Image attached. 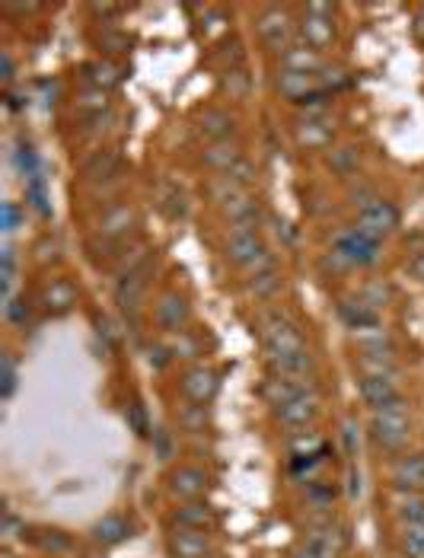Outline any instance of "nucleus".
Instances as JSON below:
<instances>
[{"mask_svg":"<svg viewBox=\"0 0 424 558\" xmlns=\"http://www.w3.org/2000/svg\"><path fill=\"white\" fill-rule=\"evenodd\" d=\"M367 438L377 450L399 457L411 440V415L409 411H371Z\"/></svg>","mask_w":424,"mask_h":558,"instance_id":"obj_1","label":"nucleus"},{"mask_svg":"<svg viewBox=\"0 0 424 558\" xmlns=\"http://www.w3.org/2000/svg\"><path fill=\"white\" fill-rule=\"evenodd\" d=\"M223 252L233 265L246 271H262L271 265L269 246L259 236V230H230L227 242H223Z\"/></svg>","mask_w":424,"mask_h":558,"instance_id":"obj_2","label":"nucleus"},{"mask_svg":"<svg viewBox=\"0 0 424 558\" xmlns=\"http://www.w3.org/2000/svg\"><path fill=\"white\" fill-rule=\"evenodd\" d=\"M380 246H383L380 240H371L367 233L351 227L335 240V246H332V259L342 262L344 269H371V265H377L380 256H383Z\"/></svg>","mask_w":424,"mask_h":558,"instance_id":"obj_3","label":"nucleus"},{"mask_svg":"<svg viewBox=\"0 0 424 558\" xmlns=\"http://www.w3.org/2000/svg\"><path fill=\"white\" fill-rule=\"evenodd\" d=\"M262 342H265V361L306 351V342H303L297 326L290 323L284 313H269V317L262 319Z\"/></svg>","mask_w":424,"mask_h":558,"instance_id":"obj_4","label":"nucleus"},{"mask_svg":"<svg viewBox=\"0 0 424 558\" xmlns=\"http://www.w3.org/2000/svg\"><path fill=\"white\" fill-rule=\"evenodd\" d=\"M344 549V536L332 526V520H319L310 524L300 543L294 545L290 558H338Z\"/></svg>","mask_w":424,"mask_h":558,"instance_id":"obj_5","label":"nucleus"},{"mask_svg":"<svg viewBox=\"0 0 424 558\" xmlns=\"http://www.w3.org/2000/svg\"><path fill=\"white\" fill-rule=\"evenodd\" d=\"M335 7L332 4H306L300 23H297V33H300L303 45H310L313 52H323L325 45L335 42Z\"/></svg>","mask_w":424,"mask_h":558,"instance_id":"obj_6","label":"nucleus"},{"mask_svg":"<svg viewBox=\"0 0 424 558\" xmlns=\"http://www.w3.org/2000/svg\"><path fill=\"white\" fill-rule=\"evenodd\" d=\"M256 35L259 42H262L265 48H271V52H287L290 45H294V35H297V26L294 20H290L287 10L281 7H269L259 14L256 20Z\"/></svg>","mask_w":424,"mask_h":558,"instance_id":"obj_7","label":"nucleus"},{"mask_svg":"<svg viewBox=\"0 0 424 558\" xmlns=\"http://www.w3.org/2000/svg\"><path fill=\"white\" fill-rule=\"evenodd\" d=\"M354 230L367 233L371 240L383 242L386 236H392L399 230V208L392 202H383V198H377L373 204H367L363 211H357Z\"/></svg>","mask_w":424,"mask_h":558,"instance_id":"obj_8","label":"nucleus"},{"mask_svg":"<svg viewBox=\"0 0 424 558\" xmlns=\"http://www.w3.org/2000/svg\"><path fill=\"white\" fill-rule=\"evenodd\" d=\"M189 317H192V307H189V300H185V294H179V290H163V294L156 297L154 323L160 326L163 332H169V336L185 332Z\"/></svg>","mask_w":424,"mask_h":558,"instance_id":"obj_9","label":"nucleus"},{"mask_svg":"<svg viewBox=\"0 0 424 558\" xmlns=\"http://www.w3.org/2000/svg\"><path fill=\"white\" fill-rule=\"evenodd\" d=\"M179 386H182L185 402L208 405L211 399L217 396V390H221V374H217L211 364H195V367H189L182 374Z\"/></svg>","mask_w":424,"mask_h":558,"instance_id":"obj_10","label":"nucleus"},{"mask_svg":"<svg viewBox=\"0 0 424 558\" xmlns=\"http://www.w3.org/2000/svg\"><path fill=\"white\" fill-rule=\"evenodd\" d=\"M208 485H211V476L195 463L175 466L166 476V491L175 501H198L208 491Z\"/></svg>","mask_w":424,"mask_h":558,"instance_id":"obj_11","label":"nucleus"},{"mask_svg":"<svg viewBox=\"0 0 424 558\" xmlns=\"http://www.w3.org/2000/svg\"><path fill=\"white\" fill-rule=\"evenodd\" d=\"M306 392H319L316 380H313V374H306V377H290V374H271L269 380L262 383V396L269 405H284L290 402V399L297 396H306Z\"/></svg>","mask_w":424,"mask_h":558,"instance_id":"obj_12","label":"nucleus"},{"mask_svg":"<svg viewBox=\"0 0 424 558\" xmlns=\"http://www.w3.org/2000/svg\"><path fill=\"white\" fill-rule=\"evenodd\" d=\"M319 411H323V399H319V392H306V396H297V399H290V402L278 405L275 418L281 428H290V434H297V430H303L306 424L316 421Z\"/></svg>","mask_w":424,"mask_h":558,"instance_id":"obj_13","label":"nucleus"},{"mask_svg":"<svg viewBox=\"0 0 424 558\" xmlns=\"http://www.w3.org/2000/svg\"><path fill=\"white\" fill-rule=\"evenodd\" d=\"M386 476L396 491H424V450H402L399 457H392Z\"/></svg>","mask_w":424,"mask_h":558,"instance_id":"obj_14","label":"nucleus"},{"mask_svg":"<svg viewBox=\"0 0 424 558\" xmlns=\"http://www.w3.org/2000/svg\"><path fill=\"white\" fill-rule=\"evenodd\" d=\"M166 552L169 558H211L214 555V543H211V533L204 530L173 526V533L166 536Z\"/></svg>","mask_w":424,"mask_h":558,"instance_id":"obj_15","label":"nucleus"},{"mask_svg":"<svg viewBox=\"0 0 424 558\" xmlns=\"http://www.w3.org/2000/svg\"><path fill=\"white\" fill-rule=\"evenodd\" d=\"M150 271H154V259H144L137 269H131L128 275H121L115 284V300L121 303V309H135L141 303L144 290L150 284Z\"/></svg>","mask_w":424,"mask_h":558,"instance_id":"obj_16","label":"nucleus"},{"mask_svg":"<svg viewBox=\"0 0 424 558\" xmlns=\"http://www.w3.org/2000/svg\"><path fill=\"white\" fill-rule=\"evenodd\" d=\"M90 536L99 545H106V549H112V545L128 543V539L135 536V524H131V517H125V514L112 511V514H106V517L96 520Z\"/></svg>","mask_w":424,"mask_h":558,"instance_id":"obj_17","label":"nucleus"},{"mask_svg":"<svg viewBox=\"0 0 424 558\" xmlns=\"http://www.w3.org/2000/svg\"><path fill=\"white\" fill-rule=\"evenodd\" d=\"M169 520H173V526H185V530H204V533H211L217 526L214 507L204 505V501H182Z\"/></svg>","mask_w":424,"mask_h":558,"instance_id":"obj_18","label":"nucleus"},{"mask_svg":"<svg viewBox=\"0 0 424 558\" xmlns=\"http://www.w3.org/2000/svg\"><path fill=\"white\" fill-rule=\"evenodd\" d=\"M357 396H361L363 405L373 411V409H383L392 399H399L402 390H399V383L392 377H361L357 380Z\"/></svg>","mask_w":424,"mask_h":558,"instance_id":"obj_19","label":"nucleus"},{"mask_svg":"<svg viewBox=\"0 0 424 558\" xmlns=\"http://www.w3.org/2000/svg\"><path fill=\"white\" fill-rule=\"evenodd\" d=\"M325 68V58L319 52H313L310 45H290L287 52H281V71H294V74H319Z\"/></svg>","mask_w":424,"mask_h":558,"instance_id":"obj_20","label":"nucleus"},{"mask_svg":"<svg viewBox=\"0 0 424 558\" xmlns=\"http://www.w3.org/2000/svg\"><path fill=\"white\" fill-rule=\"evenodd\" d=\"M338 317L344 319V326H348L351 332H363V329L380 326V309H373L371 303L363 300V297L338 303Z\"/></svg>","mask_w":424,"mask_h":558,"instance_id":"obj_21","label":"nucleus"},{"mask_svg":"<svg viewBox=\"0 0 424 558\" xmlns=\"http://www.w3.org/2000/svg\"><path fill=\"white\" fill-rule=\"evenodd\" d=\"M135 223H137V214H135V208H128V204H118V208H112V211H106V214L99 217V236L102 240H125V236L135 230Z\"/></svg>","mask_w":424,"mask_h":558,"instance_id":"obj_22","label":"nucleus"},{"mask_svg":"<svg viewBox=\"0 0 424 558\" xmlns=\"http://www.w3.org/2000/svg\"><path fill=\"white\" fill-rule=\"evenodd\" d=\"M202 160H204V166L214 169L217 175H227L242 163V150L236 141H217V144H211V147H204Z\"/></svg>","mask_w":424,"mask_h":558,"instance_id":"obj_23","label":"nucleus"},{"mask_svg":"<svg viewBox=\"0 0 424 558\" xmlns=\"http://www.w3.org/2000/svg\"><path fill=\"white\" fill-rule=\"evenodd\" d=\"M121 68L115 64V61L102 58V61H90V64H83V83H87L90 90H99V93H106V90L118 87L121 83Z\"/></svg>","mask_w":424,"mask_h":558,"instance_id":"obj_24","label":"nucleus"},{"mask_svg":"<svg viewBox=\"0 0 424 558\" xmlns=\"http://www.w3.org/2000/svg\"><path fill=\"white\" fill-rule=\"evenodd\" d=\"M77 303V290L68 278H54L45 290H42V307L52 313V317H61V313H68L71 307Z\"/></svg>","mask_w":424,"mask_h":558,"instance_id":"obj_25","label":"nucleus"},{"mask_svg":"<svg viewBox=\"0 0 424 558\" xmlns=\"http://www.w3.org/2000/svg\"><path fill=\"white\" fill-rule=\"evenodd\" d=\"M392 514H396V524L399 526L424 524V491H396Z\"/></svg>","mask_w":424,"mask_h":558,"instance_id":"obj_26","label":"nucleus"},{"mask_svg":"<svg viewBox=\"0 0 424 558\" xmlns=\"http://www.w3.org/2000/svg\"><path fill=\"white\" fill-rule=\"evenodd\" d=\"M198 131H202L211 144L227 141L230 131H233V118H230V112H223V109H208V112L198 118Z\"/></svg>","mask_w":424,"mask_h":558,"instance_id":"obj_27","label":"nucleus"},{"mask_svg":"<svg viewBox=\"0 0 424 558\" xmlns=\"http://www.w3.org/2000/svg\"><path fill=\"white\" fill-rule=\"evenodd\" d=\"M297 141L306 150L325 147L332 141V125L325 118H306L303 125H297Z\"/></svg>","mask_w":424,"mask_h":558,"instance_id":"obj_28","label":"nucleus"},{"mask_svg":"<svg viewBox=\"0 0 424 558\" xmlns=\"http://www.w3.org/2000/svg\"><path fill=\"white\" fill-rule=\"evenodd\" d=\"M325 450V440L319 438L316 430H297L287 440V453L290 457H319Z\"/></svg>","mask_w":424,"mask_h":558,"instance_id":"obj_29","label":"nucleus"},{"mask_svg":"<svg viewBox=\"0 0 424 558\" xmlns=\"http://www.w3.org/2000/svg\"><path fill=\"white\" fill-rule=\"evenodd\" d=\"M250 278H252L250 290H252L256 297H271L278 288H281V278H278L275 265H269V269H262V271H252Z\"/></svg>","mask_w":424,"mask_h":558,"instance_id":"obj_30","label":"nucleus"},{"mask_svg":"<svg viewBox=\"0 0 424 558\" xmlns=\"http://www.w3.org/2000/svg\"><path fill=\"white\" fill-rule=\"evenodd\" d=\"M357 370H361V377H399L396 364L380 361V357H357Z\"/></svg>","mask_w":424,"mask_h":558,"instance_id":"obj_31","label":"nucleus"},{"mask_svg":"<svg viewBox=\"0 0 424 558\" xmlns=\"http://www.w3.org/2000/svg\"><path fill=\"white\" fill-rule=\"evenodd\" d=\"M16 383H20V370H16V361L10 355L0 357V396L14 399Z\"/></svg>","mask_w":424,"mask_h":558,"instance_id":"obj_32","label":"nucleus"},{"mask_svg":"<svg viewBox=\"0 0 424 558\" xmlns=\"http://www.w3.org/2000/svg\"><path fill=\"white\" fill-rule=\"evenodd\" d=\"M115 163H118L115 150H99V154L83 166V173H87V179H106V175L115 169Z\"/></svg>","mask_w":424,"mask_h":558,"instance_id":"obj_33","label":"nucleus"},{"mask_svg":"<svg viewBox=\"0 0 424 558\" xmlns=\"http://www.w3.org/2000/svg\"><path fill=\"white\" fill-rule=\"evenodd\" d=\"M342 444H344V453H348V459L354 463L357 453H361V424H357L354 418H344V421H342Z\"/></svg>","mask_w":424,"mask_h":558,"instance_id":"obj_34","label":"nucleus"},{"mask_svg":"<svg viewBox=\"0 0 424 558\" xmlns=\"http://www.w3.org/2000/svg\"><path fill=\"white\" fill-rule=\"evenodd\" d=\"M402 552L411 558H424V524L402 526Z\"/></svg>","mask_w":424,"mask_h":558,"instance_id":"obj_35","label":"nucleus"},{"mask_svg":"<svg viewBox=\"0 0 424 558\" xmlns=\"http://www.w3.org/2000/svg\"><path fill=\"white\" fill-rule=\"evenodd\" d=\"M179 428L182 430H204V405H195V402H185L179 411Z\"/></svg>","mask_w":424,"mask_h":558,"instance_id":"obj_36","label":"nucleus"},{"mask_svg":"<svg viewBox=\"0 0 424 558\" xmlns=\"http://www.w3.org/2000/svg\"><path fill=\"white\" fill-rule=\"evenodd\" d=\"M26 192H29V202H33V208L39 211L42 217L52 214V208H48V195H45V182H42V175H35V179L26 182Z\"/></svg>","mask_w":424,"mask_h":558,"instance_id":"obj_37","label":"nucleus"},{"mask_svg":"<svg viewBox=\"0 0 424 558\" xmlns=\"http://www.w3.org/2000/svg\"><path fill=\"white\" fill-rule=\"evenodd\" d=\"M16 166L26 175V182L39 175V156H35V150L29 147V144H20V150H16Z\"/></svg>","mask_w":424,"mask_h":558,"instance_id":"obj_38","label":"nucleus"},{"mask_svg":"<svg viewBox=\"0 0 424 558\" xmlns=\"http://www.w3.org/2000/svg\"><path fill=\"white\" fill-rule=\"evenodd\" d=\"M169 355L173 357H195L198 355V342L192 336H185V332H179V336L169 338Z\"/></svg>","mask_w":424,"mask_h":558,"instance_id":"obj_39","label":"nucleus"},{"mask_svg":"<svg viewBox=\"0 0 424 558\" xmlns=\"http://www.w3.org/2000/svg\"><path fill=\"white\" fill-rule=\"evenodd\" d=\"M154 450H156V457L166 463V459H173L175 457V444H173V434H169L166 428H154Z\"/></svg>","mask_w":424,"mask_h":558,"instance_id":"obj_40","label":"nucleus"},{"mask_svg":"<svg viewBox=\"0 0 424 558\" xmlns=\"http://www.w3.org/2000/svg\"><path fill=\"white\" fill-rule=\"evenodd\" d=\"M319 463H323V453H319V457H290V476H297V478L310 476Z\"/></svg>","mask_w":424,"mask_h":558,"instance_id":"obj_41","label":"nucleus"},{"mask_svg":"<svg viewBox=\"0 0 424 558\" xmlns=\"http://www.w3.org/2000/svg\"><path fill=\"white\" fill-rule=\"evenodd\" d=\"M361 297H363L367 303H371L373 309H380V307H386V297H390V290H386V284L373 281V284H367V288L361 290Z\"/></svg>","mask_w":424,"mask_h":558,"instance_id":"obj_42","label":"nucleus"},{"mask_svg":"<svg viewBox=\"0 0 424 558\" xmlns=\"http://www.w3.org/2000/svg\"><path fill=\"white\" fill-rule=\"evenodd\" d=\"M128 424H131V428H135V434H141V438H147V434H150L147 415H144V409H141V405H137V402L128 409Z\"/></svg>","mask_w":424,"mask_h":558,"instance_id":"obj_43","label":"nucleus"},{"mask_svg":"<svg viewBox=\"0 0 424 558\" xmlns=\"http://www.w3.org/2000/svg\"><path fill=\"white\" fill-rule=\"evenodd\" d=\"M4 313H7V319L10 323H16V326H23L29 319V309H26V303H16V300H7L4 303Z\"/></svg>","mask_w":424,"mask_h":558,"instance_id":"obj_44","label":"nucleus"},{"mask_svg":"<svg viewBox=\"0 0 424 558\" xmlns=\"http://www.w3.org/2000/svg\"><path fill=\"white\" fill-rule=\"evenodd\" d=\"M20 204L16 202H7L4 204V230H7V233H14L16 227H20Z\"/></svg>","mask_w":424,"mask_h":558,"instance_id":"obj_45","label":"nucleus"},{"mask_svg":"<svg viewBox=\"0 0 424 558\" xmlns=\"http://www.w3.org/2000/svg\"><path fill=\"white\" fill-rule=\"evenodd\" d=\"M348 498H351V501L361 498V472H357L354 463L348 466Z\"/></svg>","mask_w":424,"mask_h":558,"instance_id":"obj_46","label":"nucleus"},{"mask_svg":"<svg viewBox=\"0 0 424 558\" xmlns=\"http://www.w3.org/2000/svg\"><path fill=\"white\" fill-rule=\"evenodd\" d=\"M0 64H4V74H0V77H4V83H14V58H10V52H0Z\"/></svg>","mask_w":424,"mask_h":558,"instance_id":"obj_47","label":"nucleus"},{"mask_svg":"<svg viewBox=\"0 0 424 558\" xmlns=\"http://www.w3.org/2000/svg\"><path fill=\"white\" fill-rule=\"evenodd\" d=\"M411 275H415V278H418V281H421V284H424V250H421V252H418V256H415V259H411Z\"/></svg>","mask_w":424,"mask_h":558,"instance_id":"obj_48","label":"nucleus"},{"mask_svg":"<svg viewBox=\"0 0 424 558\" xmlns=\"http://www.w3.org/2000/svg\"><path fill=\"white\" fill-rule=\"evenodd\" d=\"M392 558H411V555H405V552H396V555H392Z\"/></svg>","mask_w":424,"mask_h":558,"instance_id":"obj_49","label":"nucleus"}]
</instances>
